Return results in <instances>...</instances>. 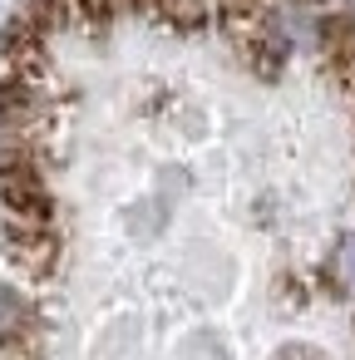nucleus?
Returning <instances> with one entry per match:
<instances>
[]
</instances>
